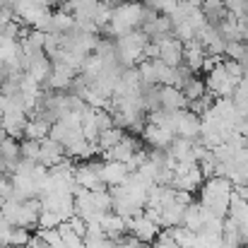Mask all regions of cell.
Returning a JSON list of instances; mask_svg holds the SVG:
<instances>
[{"label":"cell","mask_w":248,"mask_h":248,"mask_svg":"<svg viewBox=\"0 0 248 248\" xmlns=\"http://www.w3.org/2000/svg\"><path fill=\"white\" fill-rule=\"evenodd\" d=\"M68 155H65V145H61L58 140H53V138H44L41 140V157H39V164L44 166H56L61 164L63 159H65Z\"/></svg>","instance_id":"obj_18"},{"label":"cell","mask_w":248,"mask_h":248,"mask_svg":"<svg viewBox=\"0 0 248 248\" xmlns=\"http://www.w3.org/2000/svg\"><path fill=\"white\" fill-rule=\"evenodd\" d=\"M61 222H63V219H61L56 212H51V210H41V217H39V229H56Z\"/></svg>","instance_id":"obj_29"},{"label":"cell","mask_w":248,"mask_h":248,"mask_svg":"<svg viewBox=\"0 0 248 248\" xmlns=\"http://www.w3.org/2000/svg\"><path fill=\"white\" fill-rule=\"evenodd\" d=\"M101 164L99 162H84V164L75 166V181H78V186H82L87 190H101V188H106V183L101 181Z\"/></svg>","instance_id":"obj_7"},{"label":"cell","mask_w":248,"mask_h":248,"mask_svg":"<svg viewBox=\"0 0 248 248\" xmlns=\"http://www.w3.org/2000/svg\"><path fill=\"white\" fill-rule=\"evenodd\" d=\"M200 128H202V118L195 111H190V108H181L178 111V128H176L178 138L198 140L200 138Z\"/></svg>","instance_id":"obj_12"},{"label":"cell","mask_w":248,"mask_h":248,"mask_svg":"<svg viewBox=\"0 0 248 248\" xmlns=\"http://www.w3.org/2000/svg\"><path fill=\"white\" fill-rule=\"evenodd\" d=\"M140 135H142V140H145L152 150H166V147L173 142V138H176L173 130H169V128L159 125V123H152V121L145 123V128H142Z\"/></svg>","instance_id":"obj_9"},{"label":"cell","mask_w":248,"mask_h":248,"mask_svg":"<svg viewBox=\"0 0 248 248\" xmlns=\"http://www.w3.org/2000/svg\"><path fill=\"white\" fill-rule=\"evenodd\" d=\"M51 125H53V123H48V121H44V118H39V116H29L24 138H29V140H44V138L51 135Z\"/></svg>","instance_id":"obj_23"},{"label":"cell","mask_w":248,"mask_h":248,"mask_svg":"<svg viewBox=\"0 0 248 248\" xmlns=\"http://www.w3.org/2000/svg\"><path fill=\"white\" fill-rule=\"evenodd\" d=\"M183 227H188V229H193V232H200V227H202V205H200V202H188V205H186Z\"/></svg>","instance_id":"obj_24"},{"label":"cell","mask_w":248,"mask_h":248,"mask_svg":"<svg viewBox=\"0 0 248 248\" xmlns=\"http://www.w3.org/2000/svg\"><path fill=\"white\" fill-rule=\"evenodd\" d=\"M183 212H186V202H181L178 198L173 202H169L162 207V219L159 227L162 229H171V227H181L183 224Z\"/></svg>","instance_id":"obj_21"},{"label":"cell","mask_w":248,"mask_h":248,"mask_svg":"<svg viewBox=\"0 0 248 248\" xmlns=\"http://www.w3.org/2000/svg\"><path fill=\"white\" fill-rule=\"evenodd\" d=\"M80 73L78 70H73L70 65H65V63H53V70H51V75H48V80H46V89H53V92H63V89H70V84L75 82V78H78Z\"/></svg>","instance_id":"obj_11"},{"label":"cell","mask_w":248,"mask_h":248,"mask_svg":"<svg viewBox=\"0 0 248 248\" xmlns=\"http://www.w3.org/2000/svg\"><path fill=\"white\" fill-rule=\"evenodd\" d=\"M123 138H125V128H121V125H113V128L101 130V133H99V140H96V150H99V155L106 152V150H111V147H116Z\"/></svg>","instance_id":"obj_22"},{"label":"cell","mask_w":248,"mask_h":248,"mask_svg":"<svg viewBox=\"0 0 248 248\" xmlns=\"http://www.w3.org/2000/svg\"><path fill=\"white\" fill-rule=\"evenodd\" d=\"M101 2H106V5H111V7H116L118 2H123V0H101Z\"/></svg>","instance_id":"obj_33"},{"label":"cell","mask_w":248,"mask_h":248,"mask_svg":"<svg viewBox=\"0 0 248 248\" xmlns=\"http://www.w3.org/2000/svg\"><path fill=\"white\" fill-rule=\"evenodd\" d=\"M152 12H157V10L147 7V5L140 2V0H123V2H118V5L113 7L111 22L106 24L104 31H106L111 39L125 36V34L140 29V27L152 17Z\"/></svg>","instance_id":"obj_1"},{"label":"cell","mask_w":248,"mask_h":248,"mask_svg":"<svg viewBox=\"0 0 248 248\" xmlns=\"http://www.w3.org/2000/svg\"><path fill=\"white\" fill-rule=\"evenodd\" d=\"M169 157L178 164V162H190V164H198V150H195V140H188V138H173V142L166 147Z\"/></svg>","instance_id":"obj_13"},{"label":"cell","mask_w":248,"mask_h":248,"mask_svg":"<svg viewBox=\"0 0 248 248\" xmlns=\"http://www.w3.org/2000/svg\"><path fill=\"white\" fill-rule=\"evenodd\" d=\"M232 195H234V183H232L227 176L205 178V183L200 186V205L207 207L212 215H217V217H222V219L229 217Z\"/></svg>","instance_id":"obj_2"},{"label":"cell","mask_w":248,"mask_h":248,"mask_svg":"<svg viewBox=\"0 0 248 248\" xmlns=\"http://www.w3.org/2000/svg\"><path fill=\"white\" fill-rule=\"evenodd\" d=\"M51 70H53V61L46 56V51H41V53H36V56H31L27 61V75H31L36 82L46 84Z\"/></svg>","instance_id":"obj_19"},{"label":"cell","mask_w":248,"mask_h":248,"mask_svg":"<svg viewBox=\"0 0 248 248\" xmlns=\"http://www.w3.org/2000/svg\"><path fill=\"white\" fill-rule=\"evenodd\" d=\"M157 46H159V61H164L166 65H171V68L183 65V48H186V44L178 41L173 34L159 39Z\"/></svg>","instance_id":"obj_10"},{"label":"cell","mask_w":248,"mask_h":248,"mask_svg":"<svg viewBox=\"0 0 248 248\" xmlns=\"http://www.w3.org/2000/svg\"><path fill=\"white\" fill-rule=\"evenodd\" d=\"M36 234L44 239V244L48 248H65V241H63V234L56 229H36Z\"/></svg>","instance_id":"obj_27"},{"label":"cell","mask_w":248,"mask_h":248,"mask_svg":"<svg viewBox=\"0 0 248 248\" xmlns=\"http://www.w3.org/2000/svg\"><path fill=\"white\" fill-rule=\"evenodd\" d=\"M173 248H181V246H178V244H176V246H173Z\"/></svg>","instance_id":"obj_34"},{"label":"cell","mask_w":248,"mask_h":248,"mask_svg":"<svg viewBox=\"0 0 248 248\" xmlns=\"http://www.w3.org/2000/svg\"><path fill=\"white\" fill-rule=\"evenodd\" d=\"M68 224H70V229L80 236V239H84V234H87V229H89V224H87V219L84 217H80V215H73L70 219H68Z\"/></svg>","instance_id":"obj_30"},{"label":"cell","mask_w":248,"mask_h":248,"mask_svg":"<svg viewBox=\"0 0 248 248\" xmlns=\"http://www.w3.org/2000/svg\"><path fill=\"white\" fill-rule=\"evenodd\" d=\"M2 118V130L5 135L15 138V140H24V130H27V123H29V113L24 108H15V106H7V111L0 116Z\"/></svg>","instance_id":"obj_6"},{"label":"cell","mask_w":248,"mask_h":248,"mask_svg":"<svg viewBox=\"0 0 248 248\" xmlns=\"http://www.w3.org/2000/svg\"><path fill=\"white\" fill-rule=\"evenodd\" d=\"M7 104H10V99H7V94L0 89V116L5 113V108H7Z\"/></svg>","instance_id":"obj_32"},{"label":"cell","mask_w":248,"mask_h":248,"mask_svg":"<svg viewBox=\"0 0 248 248\" xmlns=\"http://www.w3.org/2000/svg\"><path fill=\"white\" fill-rule=\"evenodd\" d=\"M19 145H22V159L39 162V157H41V140H29V138H24Z\"/></svg>","instance_id":"obj_26"},{"label":"cell","mask_w":248,"mask_h":248,"mask_svg":"<svg viewBox=\"0 0 248 248\" xmlns=\"http://www.w3.org/2000/svg\"><path fill=\"white\" fill-rule=\"evenodd\" d=\"M128 176H130V166L125 164V162H118V159H106V162L101 164V181H104L108 188L121 186V183H123Z\"/></svg>","instance_id":"obj_16"},{"label":"cell","mask_w":248,"mask_h":248,"mask_svg":"<svg viewBox=\"0 0 248 248\" xmlns=\"http://www.w3.org/2000/svg\"><path fill=\"white\" fill-rule=\"evenodd\" d=\"M183 89V94H186V99H188V104L190 101H195V99H200L202 94H207V87H205V80H200V78H190L188 82L181 87Z\"/></svg>","instance_id":"obj_25"},{"label":"cell","mask_w":248,"mask_h":248,"mask_svg":"<svg viewBox=\"0 0 248 248\" xmlns=\"http://www.w3.org/2000/svg\"><path fill=\"white\" fill-rule=\"evenodd\" d=\"M87 248H118V241L116 239H101V241H89V244H84Z\"/></svg>","instance_id":"obj_31"},{"label":"cell","mask_w":248,"mask_h":248,"mask_svg":"<svg viewBox=\"0 0 248 248\" xmlns=\"http://www.w3.org/2000/svg\"><path fill=\"white\" fill-rule=\"evenodd\" d=\"M128 232H130L135 239H140L142 244H152V241L159 236L162 227H159L155 219H150V217L142 212V215H138V217L128 219Z\"/></svg>","instance_id":"obj_8"},{"label":"cell","mask_w":248,"mask_h":248,"mask_svg":"<svg viewBox=\"0 0 248 248\" xmlns=\"http://www.w3.org/2000/svg\"><path fill=\"white\" fill-rule=\"evenodd\" d=\"M159 101H162V108H166V111L188 108V99H186L183 89L176 84H159Z\"/></svg>","instance_id":"obj_17"},{"label":"cell","mask_w":248,"mask_h":248,"mask_svg":"<svg viewBox=\"0 0 248 248\" xmlns=\"http://www.w3.org/2000/svg\"><path fill=\"white\" fill-rule=\"evenodd\" d=\"M205 183V173L200 164H190V162H178L173 166V181L171 186L176 190H188V193H195L200 186Z\"/></svg>","instance_id":"obj_5"},{"label":"cell","mask_w":248,"mask_h":248,"mask_svg":"<svg viewBox=\"0 0 248 248\" xmlns=\"http://www.w3.org/2000/svg\"><path fill=\"white\" fill-rule=\"evenodd\" d=\"M207 48L200 44V39H193V41H188L186 44V48H183V65H188L193 73H200V70H205V63H207Z\"/></svg>","instance_id":"obj_14"},{"label":"cell","mask_w":248,"mask_h":248,"mask_svg":"<svg viewBox=\"0 0 248 248\" xmlns=\"http://www.w3.org/2000/svg\"><path fill=\"white\" fill-rule=\"evenodd\" d=\"M101 229L106 232L108 239H116V241H118L121 236L128 234V219L121 217V215H116V212L111 210V212L104 215V219H101Z\"/></svg>","instance_id":"obj_20"},{"label":"cell","mask_w":248,"mask_h":248,"mask_svg":"<svg viewBox=\"0 0 248 248\" xmlns=\"http://www.w3.org/2000/svg\"><path fill=\"white\" fill-rule=\"evenodd\" d=\"M236 84H239V80L229 73L224 58L217 61V63L207 70V75H205V87H207V92L215 94L217 99H219V96H232L234 89H236Z\"/></svg>","instance_id":"obj_4"},{"label":"cell","mask_w":248,"mask_h":248,"mask_svg":"<svg viewBox=\"0 0 248 248\" xmlns=\"http://www.w3.org/2000/svg\"><path fill=\"white\" fill-rule=\"evenodd\" d=\"M0 248H2V246H0Z\"/></svg>","instance_id":"obj_35"},{"label":"cell","mask_w":248,"mask_h":248,"mask_svg":"<svg viewBox=\"0 0 248 248\" xmlns=\"http://www.w3.org/2000/svg\"><path fill=\"white\" fill-rule=\"evenodd\" d=\"M31 241V232L24 227H15L12 236H10V248H27Z\"/></svg>","instance_id":"obj_28"},{"label":"cell","mask_w":248,"mask_h":248,"mask_svg":"<svg viewBox=\"0 0 248 248\" xmlns=\"http://www.w3.org/2000/svg\"><path fill=\"white\" fill-rule=\"evenodd\" d=\"M147 44H150V36L142 31V29H135L125 36H118L116 39V56H118V63L123 68H135L140 61H145V51H147Z\"/></svg>","instance_id":"obj_3"},{"label":"cell","mask_w":248,"mask_h":248,"mask_svg":"<svg viewBox=\"0 0 248 248\" xmlns=\"http://www.w3.org/2000/svg\"><path fill=\"white\" fill-rule=\"evenodd\" d=\"M138 150H142L140 147V142L133 138V135H125L116 147H111V150H106V152H101V157H104V162L106 159H118V162H130L135 155H138Z\"/></svg>","instance_id":"obj_15"}]
</instances>
